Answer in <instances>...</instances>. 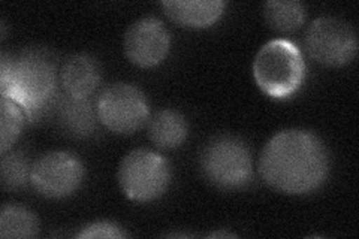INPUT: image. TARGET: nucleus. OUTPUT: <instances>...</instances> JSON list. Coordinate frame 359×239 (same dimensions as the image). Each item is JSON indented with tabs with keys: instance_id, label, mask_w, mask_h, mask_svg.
Masks as SVG:
<instances>
[{
	"instance_id": "obj_1",
	"label": "nucleus",
	"mask_w": 359,
	"mask_h": 239,
	"mask_svg": "<svg viewBox=\"0 0 359 239\" xmlns=\"http://www.w3.org/2000/svg\"><path fill=\"white\" fill-rule=\"evenodd\" d=\"M257 168L273 190L290 196L310 195L328 178L330 154L313 132L286 129L265 144Z\"/></svg>"
},
{
	"instance_id": "obj_2",
	"label": "nucleus",
	"mask_w": 359,
	"mask_h": 239,
	"mask_svg": "<svg viewBox=\"0 0 359 239\" xmlns=\"http://www.w3.org/2000/svg\"><path fill=\"white\" fill-rule=\"evenodd\" d=\"M57 71L48 51L27 48L17 55L2 54L0 60V93L25 111L29 120H36L55 96Z\"/></svg>"
},
{
	"instance_id": "obj_3",
	"label": "nucleus",
	"mask_w": 359,
	"mask_h": 239,
	"mask_svg": "<svg viewBox=\"0 0 359 239\" xmlns=\"http://www.w3.org/2000/svg\"><path fill=\"white\" fill-rule=\"evenodd\" d=\"M301 50L289 39H273L259 50L253 62V78L261 92L276 100H286L299 92L306 79Z\"/></svg>"
},
{
	"instance_id": "obj_4",
	"label": "nucleus",
	"mask_w": 359,
	"mask_h": 239,
	"mask_svg": "<svg viewBox=\"0 0 359 239\" xmlns=\"http://www.w3.org/2000/svg\"><path fill=\"white\" fill-rule=\"evenodd\" d=\"M201 169L211 186L224 191L241 190L253 179L249 145L232 135H219L202 150Z\"/></svg>"
},
{
	"instance_id": "obj_5",
	"label": "nucleus",
	"mask_w": 359,
	"mask_h": 239,
	"mask_svg": "<svg viewBox=\"0 0 359 239\" xmlns=\"http://www.w3.org/2000/svg\"><path fill=\"white\" fill-rule=\"evenodd\" d=\"M117 179L128 199L147 203L165 195L171 184L172 170L162 154L138 148L123 158Z\"/></svg>"
},
{
	"instance_id": "obj_6",
	"label": "nucleus",
	"mask_w": 359,
	"mask_h": 239,
	"mask_svg": "<svg viewBox=\"0 0 359 239\" xmlns=\"http://www.w3.org/2000/svg\"><path fill=\"white\" fill-rule=\"evenodd\" d=\"M97 120L116 135L137 133L150 118L149 100L141 90L128 83L108 86L96 102Z\"/></svg>"
},
{
	"instance_id": "obj_7",
	"label": "nucleus",
	"mask_w": 359,
	"mask_h": 239,
	"mask_svg": "<svg viewBox=\"0 0 359 239\" xmlns=\"http://www.w3.org/2000/svg\"><path fill=\"white\" fill-rule=\"evenodd\" d=\"M306 48L314 62L330 67H343L356 57L358 38L347 21L320 17L307 29Z\"/></svg>"
},
{
	"instance_id": "obj_8",
	"label": "nucleus",
	"mask_w": 359,
	"mask_h": 239,
	"mask_svg": "<svg viewBox=\"0 0 359 239\" xmlns=\"http://www.w3.org/2000/svg\"><path fill=\"white\" fill-rule=\"evenodd\" d=\"M84 175V165L75 154L50 151L32 165L30 184L43 198L65 199L81 187Z\"/></svg>"
},
{
	"instance_id": "obj_9",
	"label": "nucleus",
	"mask_w": 359,
	"mask_h": 239,
	"mask_svg": "<svg viewBox=\"0 0 359 239\" xmlns=\"http://www.w3.org/2000/svg\"><path fill=\"white\" fill-rule=\"evenodd\" d=\"M123 47L130 63L151 69L170 54L171 35L159 18L144 17L128 29Z\"/></svg>"
},
{
	"instance_id": "obj_10",
	"label": "nucleus",
	"mask_w": 359,
	"mask_h": 239,
	"mask_svg": "<svg viewBox=\"0 0 359 239\" xmlns=\"http://www.w3.org/2000/svg\"><path fill=\"white\" fill-rule=\"evenodd\" d=\"M226 4L222 0H166L162 9L175 25L187 29H208L222 18Z\"/></svg>"
},
{
	"instance_id": "obj_11",
	"label": "nucleus",
	"mask_w": 359,
	"mask_h": 239,
	"mask_svg": "<svg viewBox=\"0 0 359 239\" xmlns=\"http://www.w3.org/2000/svg\"><path fill=\"white\" fill-rule=\"evenodd\" d=\"M60 81L65 93L75 99H88L100 84V67L95 57L75 54L62 67Z\"/></svg>"
},
{
	"instance_id": "obj_12",
	"label": "nucleus",
	"mask_w": 359,
	"mask_h": 239,
	"mask_svg": "<svg viewBox=\"0 0 359 239\" xmlns=\"http://www.w3.org/2000/svg\"><path fill=\"white\" fill-rule=\"evenodd\" d=\"M59 128L74 138H87L96 129L97 114L88 99L62 97L54 109Z\"/></svg>"
},
{
	"instance_id": "obj_13",
	"label": "nucleus",
	"mask_w": 359,
	"mask_h": 239,
	"mask_svg": "<svg viewBox=\"0 0 359 239\" xmlns=\"http://www.w3.org/2000/svg\"><path fill=\"white\" fill-rule=\"evenodd\" d=\"M189 126L182 112L166 108L157 111L149 123V136L151 142L163 148L174 150L182 146L187 138Z\"/></svg>"
},
{
	"instance_id": "obj_14",
	"label": "nucleus",
	"mask_w": 359,
	"mask_h": 239,
	"mask_svg": "<svg viewBox=\"0 0 359 239\" xmlns=\"http://www.w3.org/2000/svg\"><path fill=\"white\" fill-rule=\"evenodd\" d=\"M39 232L35 212L20 205H5L0 212V236L4 239H30Z\"/></svg>"
},
{
	"instance_id": "obj_15",
	"label": "nucleus",
	"mask_w": 359,
	"mask_h": 239,
	"mask_svg": "<svg viewBox=\"0 0 359 239\" xmlns=\"http://www.w3.org/2000/svg\"><path fill=\"white\" fill-rule=\"evenodd\" d=\"M306 6L295 0H271L264 5L266 25L280 33L298 30L306 21Z\"/></svg>"
},
{
	"instance_id": "obj_16",
	"label": "nucleus",
	"mask_w": 359,
	"mask_h": 239,
	"mask_svg": "<svg viewBox=\"0 0 359 239\" xmlns=\"http://www.w3.org/2000/svg\"><path fill=\"white\" fill-rule=\"evenodd\" d=\"M0 111H2V120H0V128H2V130H0L2 132L0 151L5 154L20 138L22 128H25L26 114L15 102L6 97H2V102H0Z\"/></svg>"
},
{
	"instance_id": "obj_17",
	"label": "nucleus",
	"mask_w": 359,
	"mask_h": 239,
	"mask_svg": "<svg viewBox=\"0 0 359 239\" xmlns=\"http://www.w3.org/2000/svg\"><path fill=\"white\" fill-rule=\"evenodd\" d=\"M0 170H2V184L5 189L17 190L30 183L32 166L27 157L20 151L5 153Z\"/></svg>"
},
{
	"instance_id": "obj_18",
	"label": "nucleus",
	"mask_w": 359,
	"mask_h": 239,
	"mask_svg": "<svg viewBox=\"0 0 359 239\" xmlns=\"http://www.w3.org/2000/svg\"><path fill=\"white\" fill-rule=\"evenodd\" d=\"M128 233L123 231V227L114 221H93L87 226H84L81 232L76 235V238H102V239H118L126 238Z\"/></svg>"
},
{
	"instance_id": "obj_19",
	"label": "nucleus",
	"mask_w": 359,
	"mask_h": 239,
	"mask_svg": "<svg viewBox=\"0 0 359 239\" xmlns=\"http://www.w3.org/2000/svg\"><path fill=\"white\" fill-rule=\"evenodd\" d=\"M210 236H211V238H220V236H223V238H228V236L233 238L235 235H232V233H229V232H215V233H211Z\"/></svg>"
}]
</instances>
